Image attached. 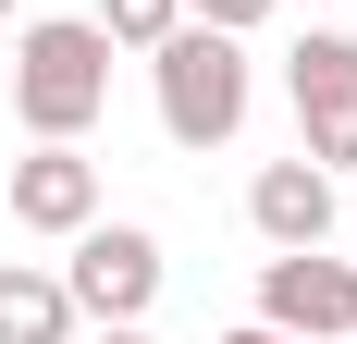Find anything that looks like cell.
<instances>
[{"mask_svg": "<svg viewBox=\"0 0 357 344\" xmlns=\"http://www.w3.org/2000/svg\"><path fill=\"white\" fill-rule=\"evenodd\" d=\"M148 86H160V136L173 148H222L234 123H247V49L222 25H173L160 49H148Z\"/></svg>", "mask_w": 357, "mask_h": 344, "instance_id": "7a4b0ae2", "label": "cell"}, {"mask_svg": "<svg viewBox=\"0 0 357 344\" xmlns=\"http://www.w3.org/2000/svg\"><path fill=\"white\" fill-rule=\"evenodd\" d=\"M296 123H308V148H296V160H321L333 185H345V172H357V86H333V99H296Z\"/></svg>", "mask_w": 357, "mask_h": 344, "instance_id": "ba28073f", "label": "cell"}, {"mask_svg": "<svg viewBox=\"0 0 357 344\" xmlns=\"http://www.w3.org/2000/svg\"><path fill=\"white\" fill-rule=\"evenodd\" d=\"M222 344H296V332H271V320H247V332H222Z\"/></svg>", "mask_w": 357, "mask_h": 344, "instance_id": "4fadbf2b", "label": "cell"}, {"mask_svg": "<svg viewBox=\"0 0 357 344\" xmlns=\"http://www.w3.org/2000/svg\"><path fill=\"white\" fill-rule=\"evenodd\" d=\"M74 332V295H62V271H0V344H62Z\"/></svg>", "mask_w": 357, "mask_h": 344, "instance_id": "52a82bcc", "label": "cell"}, {"mask_svg": "<svg viewBox=\"0 0 357 344\" xmlns=\"http://www.w3.org/2000/svg\"><path fill=\"white\" fill-rule=\"evenodd\" d=\"M284 86H296V99H333V86H357V37H333V25H308V37L284 49Z\"/></svg>", "mask_w": 357, "mask_h": 344, "instance_id": "9c48e42d", "label": "cell"}, {"mask_svg": "<svg viewBox=\"0 0 357 344\" xmlns=\"http://www.w3.org/2000/svg\"><path fill=\"white\" fill-rule=\"evenodd\" d=\"M0 25H13V0H0Z\"/></svg>", "mask_w": 357, "mask_h": 344, "instance_id": "5bb4252c", "label": "cell"}, {"mask_svg": "<svg viewBox=\"0 0 357 344\" xmlns=\"http://www.w3.org/2000/svg\"><path fill=\"white\" fill-rule=\"evenodd\" d=\"M62 295H74V320H148L160 308V234L148 221H74Z\"/></svg>", "mask_w": 357, "mask_h": 344, "instance_id": "3957f363", "label": "cell"}, {"mask_svg": "<svg viewBox=\"0 0 357 344\" xmlns=\"http://www.w3.org/2000/svg\"><path fill=\"white\" fill-rule=\"evenodd\" d=\"M86 25H99L111 49H160V37L185 25V0H99V13H86Z\"/></svg>", "mask_w": 357, "mask_h": 344, "instance_id": "30bf717a", "label": "cell"}, {"mask_svg": "<svg viewBox=\"0 0 357 344\" xmlns=\"http://www.w3.org/2000/svg\"><path fill=\"white\" fill-rule=\"evenodd\" d=\"M185 25H222V37H247V25H271V0H185Z\"/></svg>", "mask_w": 357, "mask_h": 344, "instance_id": "8fae6325", "label": "cell"}, {"mask_svg": "<svg viewBox=\"0 0 357 344\" xmlns=\"http://www.w3.org/2000/svg\"><path fill=\"white\" fill-rule=\"evenodd\" d=\"M111 111V37L86 13H37L13 37V123L25 136H86Z\"/></svg>", "mask_w": 357, "mask_h": 344, "instance_id": "6da1fadb", "label": "cell"}, {"mask_svg": "<svg viewBox=\"0 0 357 344\" xmlns=\"http://www.w3.org/2000/svg\"><path fill=\"white\" fill-rule=\"evenodd\" d=\"M247 221H259V246H321L333 234V172L321 160H271L247 185Z\"/></svg>", "mask_w": 357, "mask_h": 344, "instance_id": "8992f818", "label": "cell"}, {"mask_svg": "<svg viewBox=\"0 0 357 344\" xmlns=\"http://www.w3.org/2000/svg\"><path fill=\"white\" fill-rule=\"evenodd\" d=\"M13 221H25V234L99 221V160H74V136H37L25 160H13Z\"/></svg>", "mask_w": 357, "mask_h": 344, "instance_id": "5b68a950", "label": "cell"}, {"mask_svg": "<svg viewBox=\"0 0 357 344\" xmlns=\"http://www.w3.org/2000/svg\"><path fill=\"white\" fill-rule=\"evenodd\" d=\"M99 344H148V320H99Z\"/></svg>", "mask_w": 357, "mask_h": 344, "instance_id": "7c38bea8", "label": "cell"}, {"mask_svg": "<svg viewBox=\"0 0 357 344\" xmlns=\"http://www.w3.org/2000/svg\"><path fill=\"white\" fill-rule=\"evenodd\" d=\"M259 320L296 344H333L357 332V258H321V246H271V271H259Z\"/></svg>", "mask_w": 357, "mask_h": 344, "instance_id": "277c9868", "label": "cell"}]
</instances>
